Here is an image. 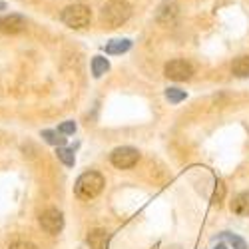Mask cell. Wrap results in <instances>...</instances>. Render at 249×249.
<instances>
[{
	"mask_svg": "<svg viewBox=\"0 0 249 249\" xmlns=\"http://www.w3.org/2000/svg\"><path fill=\"white\" fill-rule=\"evenodd\" d=\"M178 14H179V6L176 0H163L156 10V22L161 26H170L176 22Z\"/></svg>",
	"mask_w": 249,
	"mask_h": 249,
	"instance_id": "7",
	"label": "cell"
},
{
	"mask_svg": "<svg viewBox=\"0 0 249 249\" xmlns=\"http://www.w3.org/2000/svg\"><path fill=\"white\" fill-rule=\"evenodd\" d=\"M185 96H188V94H185L183 90H179V88H168V90H165V98H168V102H172V104L183 102Z\"/></svg>",
	"mask_w": 249,
	"mask_h": 249,
	"instance_id": "17",
	"label": "cell"
},
{
	"mask_svg": "<svg viewBox=\"0 0 249 249\" xmlns=\"http://www.w3.org/2000/svg\"><path fill=\"white\" fill-rule=\"evenodd\" d=\"M40 225H42V230L46 233H60L62 227H64V215H62V212L54 210V207H50V210L42 212V215H40Z\"/></svg>",
	"mask_w": 249,
	"mask_h": 249,
	"instance_id": "6",
	"label": "cell"
},
{
	"mask_svg": "<svg viewBox=\"0 0 249 249\" xmlns=\"http://www.w3.org/2000/svg\"><path fill=\"white\" fill-rule=\"evenodd\" d=\"M165 76L170 80H176V82H183V80H190L194 76V66L190 62L185 60H172L165 64Z\"/></svg>",
	"mask_w": 249,
	"mask_h": 249,
	"instance_id": "5",
	"label": "cell"
},
{
	"mask_svg": "<svg viewBox=\"0 0 249 249\" xmlns=\"http://www.w3.org/2000/svg\"><path fill=\"white\" fill-rule=\"evenodd\" d=\"M58 132L60 134H64V136H70L76 132V124L74 122H64V124H60L58 126Z\"/></svg>",
	"mask_w": 249,
	"mask_h": 249,
	"instance_id": "19",
	"label": "cell"
},
{
	"mask_svg": "<svg viewBox=\"0 0 249 249\" xmlns=\"http://www.w3.org/2000/svg\"><path fill=\"white\" fill-rule=\"evenodd\" d=\"M108 70H110L108 58H104V56H94V58H92V74H94V78L104 76Z\"/></svg>",
	"mask_w": 249,
	"mask_h": 249,
	"instance_id": "13",
	"label": "cell"
},
{
	"mask_svg": "<svg viewBox=\"0 0 249 249\" xmlns=\"http://www.w3.org/2000/svg\"><path fill=\"white\" fill-rule=\"evenodd\" d=\"M223 197H225V183H223L221 179H217V181H215L213 196H212V203H213V205H221Z\"/></svg>",
	"mask_w": 249,
	"mask_h": 249,
	"instance_id": "18",
	"label": "cell"
},
{
	"mask_svg": "<svg viewBox=\"0 0 249 249\" xmlns=\"http://www.w3.org/2000/svg\"><path fill=\"white\" fill-rule=\"evenodd\" d=\"M56 156H58V160L64 163V165H68V168H72V165L76 163V158H74V152L72 150H68V148H58V152H56Z\"/></svg>",
	"mask_w": 249,
	"mask_h": 249,
	"instance_id": "16",
	"label": "cell"
},
{
	"mask_svg": "<svg viewBox=\"0 0 249 249\" xmlns=\"http://www.w3.org/2000/svg\"><path fill=\"white\" fill-rule=\"evenodd\" d=\"M86 241H88L90 249H108V245H110V231L98 227V230H92L88 233Z\"/></svg>",
	"mask_w": 249,
	"mask_h": 249,
	"instance_id": "9",
	"label": "cell"
},
{
	"mask_svg": "<svg viewBox=\"0 0 249 249\" xmlns=\"http://www.w3.org/2000/svg\"><path fill=\"white\" fill-rule=\"evenodd\" d=\"M231 212L235 213V215H239V217H247L249 215V192H241V194H237L235 197H233V201H231Z\"/></svg>",
	"mask_w": 249,
	"mask_h": 249,
	"instance_id": "10",
	"label": "cell"
},
{
	"mask_svg": "<svg viewBox=\"0 0 249 249\" xmlns=\"http://www.w3.org/2000/svg\"><path fill=\"white\" fill-rule=\"evenodd\" d=\"M10 249H38V247L30 241H16V243L10 245Z\"/></svg>",
	"mask_w": 249,
	"mask_h": 249,
	"instance_id": "20",
	"label": "cell"
},
{
	"mask_svg": "<svg viewBox=\"0 0 249 249\" xmlns=\"http://www.w3.org/2000/svg\"><path fill=\"white\" fill-rule=\"evenodd\" d=\"M60 20L64 22L68 28L80 30V28H86L92 22V10L84 4H72L66 6L64 10L60 12Z\"/></svg>",
	"mask_w": 249,
	"mask_h": 249,
	"instance_id": "3",
	"label": "cell"
},
{
	"mask_svg": "<svg viewBox=\"0 0 249 249\" xmlns=\"http://www.w3.org/2000/svg\"><path fill=\"white\" fill-rule=\"evenodd\" d=\"M112 163L116 165L118 170H130L138 163L140 160V152L136 148H130V146H122V148H116L110 156Z\"/></svg>",
	"mask_w": 249,
	"mask_h": 249,
	"instance_id": "4",
	"label": "cell"
},
{
	"mask_svg": "<svg viewBox=\"0 0 249 249\" xmlns=\"http://www.w3.org/2000/svg\"><path fill=\"white\" fill-rule=\"evenodd\" d=\"M4 8H6V4H4V2H0V10H4Z\"/></svg>",
	"mask_w": 249,
	"mask_h": 249,
	"instance_id": "22",
	"label": "cell"
},
{
	"mask_svg": "<svg viewBox=\"0 0 249 249\" xmlns=\"http://www.w3.org/2000/svg\"><path fill=\"white\" fill-rule=\"evenodd\" d=\"M42 138L50 143V146H58V148H62V146L66 143L64 134H60L58 130H44V132H42Z\"/></svg>",
	"mask_w": 249,
	"mask_h": 249,
	"instance_id": "14",
	"label": "cell"
},
{
	"mask_svg": "<svg viewBox=\"0 0 249 249\" xmlns=\"http://www.w3.org/2000/svg\"><path fill=\"white\" fill-rule=\"evenodd\" d=\"M213 249H227V247H225V245H221V243H219V245H215V247H213Z\"/></svg>",
	"mask_w": 249,
	"mask_h": 249,
	"instance_id": "21",
	"label": "cell"
},
{
	"mask_svg": "<svg viewBox=\"0 0 249 249\" xmlns=\"http://www.w3.org/2000/svg\"><path fill=\"white\" fill-rule=\"evenodd\" d=\"M104 183H106V181H104V176L90 170V172H84L76 179L74 192H76V196L80 199H94L104 190Z\"/></svg>",
	"mask_w": 249,
	"mask_h": 249,
	"instance_id": "2",
	"label": "cell"
},
{
	"mask_svg": "<svg viewBox=\"0 0 249 249\" xmlns=\"http://www.w3.org/2000/svg\"><path fill=\"white\" fill-rule=\"evenodd\" d=\"M231 72H233V76H237V78L249 76V56H239V58H235L233 64H231Z\"/></svg>",
	"mask_w": 249,
	"mask_h": 249,
	"instance_id": "12",
	"label": "cell"
},
{
	"mask_svg": "<svg viewBox=\"0 0 249 249\" xmlns=\"http://www.w3.org/2000/svg\"><path fill=\"white\" fill-rule=\"evenodd\" d=\"M26 28V18L20 14H6L0 18V30L4 34H20Z\"/></svg>",
	"mask_w": 249,
	"mask_h": 249,
	"instance_id": "8",
	"label": "cell"
},
{
	"mask_svg": "<svg viewBox=\"0 0 249 249\" xmlns=\"http://www.w3.org/2000/svg\"><path fill=\"white\" fill-rule=\"evenodd\" d=\"M132 48V40L128 38H116V40H110V42L104 46L106 54H112V56H118V54H124Z\"/></svg>",
	"mask_w": 249,
	"mask_h": 249,
	"instance_id": "11",
	"label": "cell"
},
{
	"mask_svg": "<svg viewBox=\"0 0 249 249\" xmlns=\"http://www.w3.org/2000/svg\"><path fill=\"white\" fill-rule=\"evenodd\" d=\"M132 16V6L126 0H110L104 4L100 18L108 28H120L122 24H126Z\"/></svg>",
	"mask_w": 249,
	"mask_h": 249,
	"instance_id": "1",
	"label": "cell"
},
{
	"mask_svg": "<svg viewBox=\"0 0 249 249\" xmlns=\"http://www.w3.org/2000/svg\"><path fill=\"white\" fill-rule=\"evenodd\" d=\"M221 237L230 243L233 249H247V243H245V239L243 237H239V235H235V233H230V231H223L221 233Z\"/></svg>",
	"mask_w": 249,
	"mask_h": 249,
	"instance_id": "15",
	"label": "cell"
}]
</instances>
